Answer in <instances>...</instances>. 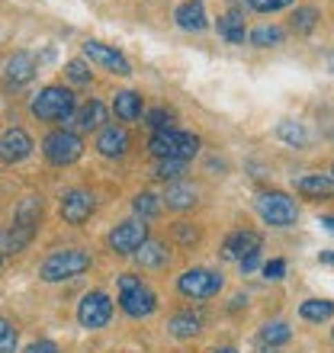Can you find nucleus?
I'll return each mask as SVG.
<instances>
[{
  "label": "nucleus",
  "mask_w": 334,
  "mask_h": 353,
  "mask_svg": "<svg viewBox=\"0 0 334 353\" xmlns=\"http://www.w3.org/2000/svg\"><path fill=\"white\" fill-rule=\"evenodd\" d=\"M151 154L158 161H190L199 151V139H196L193 132H177V129H167V132H155L148 141Z\"/></svg>",
  "instance_id": "nucleus-1"
},
{
  "label": "nucleus",
  "mask_w": 334,
  "mask_h": 353,
  "mask_svg": "<svg viewBox=\"0 0 334 353\" xmlns=\"http://www.w3.org/2000/svg\"><path fill=\"white\" fill-rule=\"evenodd\" d=\"M119 305L129 318H148L151 312L158 308V296H155L139 276L122 273L119 276Z\"/></svg>",
  "instance_id": "nucleus-2"
},
{
  "label": "nucleus",
  "mask_w": 334,
  "mask_h": 353,
  "mask_svg": "<svg viewBox=\"0 0 334 353\" xmlns=\"http://www.w3.org/2000/svg\"><path fill=\"white\" fill-rule=\"evenodd\" d=\"M75 112V93L65 90V87H46L32 100V116L46 122H58V119H71Z\"/></svg>",
  "instance_id": "nucleus-3"
},
{
  "label": "nucleus",
  "mask_w": 334,
  "mask_h": 353,
  "mask_svg": "<svg viewBox=\"0 0 334 353\" xmlns=\"http://www.w3.org/2000/svg\"><path fill=\"white\" fill-rule=\"evenodd\" d=\"M257 212H260V219L267 225H273V228H289V225H296V219H299L296 203H293L286 193H279V190H270V193L257 196Z\"/></svg>",
  "instance_id": "nucleus-4"
},
{
  "label": "nucleus",
  "mask_w": 334,
  "mask_h": 353,
  "mask_svg": "<svg viewBox=\"0 0 334 353\" xmlns=\"http://www.w3.org/2000/svg\"><path fill=\"white\" fill-rule=\"evenodd\" d=\"M84 270H90V257L84 251H55L42 263V279L46 283H61V279H75Z\"/></svg>",
  "instance_id": "nucleus-5"
},
{
  "label": "nucleus",
  "mask_w": 334,
  "mask_h": 353,
  "mask_svg": "<svg viewBox=\"0 0 334 353\" xmlns=\"http://www.w3.org/2000/svg\"><path fill=\"white\" fill-rule=\"evenodd\" d=\"M42 151H46V158L52 161V164L65 168V164H75V161L84 154V141H81V135H75V132L58 129L42 141Z\"/></svg>",
  "instance_id": "nucleus-6"
},
{
  "label": "nucleus",
  "mask_w": 334,
  "mask_h": 353,
  "mask_svg": "<svg viewBox=\"0 0 334 353\" xmlns=\"http://www.w3.org/2000/svg\"><path fill=\"white\" fill-rule=\"evenodd\" d=\"M177 289H180V296L186 299H213L219 289H222V276L213 273V270H186L184 276L177 279Z\"/></svg>",
  "instance_id": "nucleus-7"
},
{
  "label": "nucleus",
  "mask_w": 334,
  "mask_h": 353,
  "mask_svg": "<svg viewBox=\"0 0 334 353\" xmlns=\"http://www.w3.org/2000/svg\"><path fill=\"white\" fill-rule=\"evenodd\" d=\"M110 318H112L110 296H103V292H87V296L81 299V305H77V321H81L84 327L97 331V327H103Z\"/></svg>",
  "instance_id": "nucleus-8"
},
{
  "label": "nucleus",
  "mask_w": 334,
  "mask_h": 353,
  "mask_svg": "<svg viewBox=\"0 0 334 353\" xmlns=\"http://www.w3.org/2000/svg\"><path fill=\"white\" fill-rule=\"evenodd\" d=\"M145 241H148V228H145V222H135V219L116 225L110 232V248L116 254H135Z\"/></svg>",
  "instance_id": "nucleus-9"
},
{
  "label": "nucleus",
  "mask_w": 334,
  "mask_h": 353,
  "mask_svg": "<svg viewBox=\"0 0 334 353\" xmlns=\"http://www.w3.org/2000/svg\"><path fill=\"white\" fill-rule=\"evenodd\" d=\"M84 58H87V61H93V65L106 68V71H112V74H122V77L132 74V68H129V61H126V55H119L116 48L103 46V42H87V46H84Z\"/></svg>",
  "instance_id": "nucleus-10"
},
{
  "label": "nucleus",
  "mask_w": 334,
  "mask_h": 353,
  "mask_svg": "<svg viewBox=\"0 0 334 353\" xmlns=\"http://www.w3.org/2000/svg\"><path fill=\"white\" fill-rule=\"evenodd\" d=\"M254 254H260V234L257 232H235L225 238L222 244V257L225 261H248V257H254Z\"/></svg>",
  "instance_id": "nucleus-11"
},
{
  "label": "nucleus",
  "mask_w": 334,
  "mask_h": 353,
  "mask_svg": "<svg viewBox=\"0 0 334 353\" xmlns=\"http://www.w3.org/2000/svg\"><path fill=\"white\" fill-rule=\"evenodd\" d=\"M93 212V196L84 193V190H71V193L61 196V219L68 225H84Z\"/></svg>",
  "instance_id": "nucleus-12"
},
{
  "label": "nucleus",
  "mask_w": 334,
  "mask_h": 353,
  "mask_svg": "<svg viewBox=\"0 0 334 353\" xmlns=\"http://www.w3.org/2000/svg\"><path fill=\"white\" fill-rule=\"evenodd\" d=\"M32 154V139H29L23 129H7L3 139H0V158L7 164H19Z\"/></svg>",
  "instance_id": "nucleus-13"
},
{
  "label": "nucleus",
  "mask_w": 334,
  "mask_h": 353,
  "mask_svg": "<svg viewBox=\"0 0 334 353\" xmlns=\"http://www.w3.org/2000/svg\"><path fill=\"white\" fill-rule=\"evenodd\" d=\"M97 148H100L103 158H122L126 148H129V135L119 125H106L100 132V139H97Z\"/></svg>",
  "instance_id": "nucleus-14"
},
{
  "label": "nucleus",
  "mask_w": 334,
  "mask_h": 353,
  "mask_svg": "<svg viewBox=\"0 0 334 353\" xmlns=\"http://www.w3.org/2000/svg\"><path fill=\"white\" fill-rule=\"evenodd\" d=\"M296 193L308 196V199H328L334 196V180L331 174H306L296 180Z\"/></svg>",
  "instance_id": "nucleus-15"
},
{
  "label": "nucleus",
  "mask_w": 334,
  "mask_h": 353,
  "mask_svg": "<svg viewBox=\"0 0 334 353\" xmlns=\"http://www.w3.org/2000/svg\"><path fill=\"white\" fill-rule=\"evenodd\" d=\"M32 74H36V58L29 55V52H17V55L7 61V81L13 87H23L32 81Z\"/></svg>",
  "instance_id": "nucleus-16"
},
{
  "label": "nucleus",
  "mask_w": 334,
  "mask_h": 353,
  "mask_svg": "<svg viewBox=\"0 0 334 353\" xmlns=\"http://www.w3.org/2000/svg\"><path fill=\"white\" fill-rule=\"evenodd\" d=\"M174 19H177V26L186 29V32H199V29H206V7L199 0H186V3L177 7Z\"/></svg>",
  "instance_id": "nucleus-17"
},
{
  "label": "nucleus",
  "mask_w": 334,
  "mask_h": 353,
  "mask_svg": "<svg viewBox=\"0 0 334 353\" xmlns=\"http://www.w3.org/2000/svg\"><path fill=\"white\" fill-rule=\"evenodd\" d=\"M167 327H170V334L174 337H196L199 334V327H203V315L199 312H177L170 321H167Z\"/></svg>",
  "instance_id": "nucleus-18"
},
{
  "label": "nucleus",
  "mask_w": 334,
  "mask_h": 353,
  "mask_svg": "<svg viewBox=\"0 0 334 353\" xmlns=\"http://www.w3.org/2000/svg\"><path fill=\"white\" fill-rule=\"evenodd\" d=\"M112 110H116V119L122 122H135L141 116V97L135 90H122L116 93V103H112Z\"/></svg>",
  "instance_id": "nucleus-19"
},
{
  "label": "nucleus",
  "mask_w": 334,
  "mask_h": 353,
  "mask_svg": "<svg viewBox=\"0 0 334 353\" xmlns=\"http://www.w3.org/2000/svg\"><path fill=\"white\" fill-rule=\"evenodd\" d=\"M135 257H139L141 267H148V270H161L170 261V254H167V248L161 241H145L139 251H135Z\"/></svg>",
  "instance_id": "nucleus-20"
},
{
  "label": "nucleus",
  "mask_w": 334,
  "mask_h": 353,
  "mask_svg": "<svg viewBox=\"0 0 334 353\" xmlns=\"http://www.w3.org/2000/svg\"><path fill=\"white\" fill-rule=\"evenodd\" d=\"M32 232L36 228H29V225H13L10 232H3L0 234V251H23L29 241H32Z\"/></svg>",
  "instance_id": "nucleus-21"
},
{
  "label": "nucleus",
  "mask_w": 334,
  "mask_h": 353,
  "mask_svg": "<svg viewBox=\"0 0 334 353\" xmlns=\"http://www.w3.org/2000/svg\"><path fill=\"white\" fill-rule=\"evenodd\" d=\"M164 203L170 209H190V205H196V190L190 183H170L164 193Z\"/></svg>",
  "instance_id": "nucleus-22"
},
{
  "label": "nucleus",
  "mask_w": 334,
  "mask_h": 353,
  "mask_svg": "<svg viewBox=\"0 0 334 353\" xmlns=\"http://www.w3.org/2000/svg\"><path fill=\"white\" fill-rule=\"evenodd\" d=\"M103 122H106V106L93 100V103H87V106L81 110V116L75 119V125L77 129H84V132H90V129H100Z\"/></svg>",
  "instance_id": "nucleus-23"
},
{
  "label": "nucleus",
  "mask_w": 334,
  "mask_h": 353,
  "mask_svg": "<svg viewBox=\"0 0 334 353\" xmlns=\"http://www.w3.org/2000/svg\"><path fill=\"white\" fill-rule=\"evenodd\" d=\"M219 36L225 39V42H232V46H238V42H244V19L238 17V13H225L222 19H219Z\"/></svg>",
  "instance_id": "nucleus-24"
},
{
  "label": "nucleus",
  "mask_w": 334,
  "mask_h": 353,
  "mask_svg": "<svg viewBox=\"0 0 334 353\" xmlns=\"http://www.w3.org/2000/svg\"><path fill=\"white\" fill-rule=\"evenodd\" d=\"M299 315L306 318V321H328L334 315V302H328V299H308V302L299 305Z\"/></svg>",
  "instance_id": "nucleus-25"
},
{
  "label": "nucleus",
  "mask_w": 334,
  "mask_h": 353,
  "mask_svg": "<svg viewBox=\"0 0 334 353\" xmlns=\"http://www.w3.org/2000/svg\"><path fill=\"white\" fill-rule=\"evenodd\" d=\"M318 19H322V13H318L315 7H299L296 13H293V32H299V36H306V32H312V29L318 26Z\"/></svg>",
  "instance_id": "nucleus-26"
},
{
  "label": "nucleus",
  "mask_w": 334,
  "mask_h": 353,
  "mask_svg": "<svg viewBox=\"0 0 334 353\" xmlns=\"http://www.w3.org/2000/svg\"><path fill=\"white\" fill-rule=\"evenodd\" d=\"M39 215H42V203H39L36 196H26L17 209V225H29V228H36L39 225Z\"/></svg>",
  "instance_id": "nucleus-27"
},
{
  "label": "nucleus",
  "mask_w": 334,
  "mask_h": 353,
  "mask_svg": "<svg viewBox=\"0 0 334 353\" xmlns=\"http://www.w3.org/2000/svg\"><path fill=\"white\" fill-rule=\"evenodd\" d=\"M283 29L279 26H260V29H254L250 32V46H257V48H270V46H279L283 42Z\"/></svg>",
  "instance_id": "nucleus-28"
},
{
  "label": "nucleus",
  "mask_w": 334,
  "mask_h": 353,
  "mask_svg": "<svg viewBox=\"0 0 334 353\" xmlns=\"http://www.w3.org/2000/svg\"><path fill=\"white\" fill-rule=\"evenodd\" d=\"M289 337H293V331H289V325H283V321H273V325H267L264 331H260V344H286Z\"/></svg>",
  "instance_id": "nucleus-29"
},
{
  "label": "nucleus",
  "mask_w": 334,
  "mask_h": 353,
  "mask_svg": "<svg viewBox=\"0 0 334 353\" xmlns=\"http://www.w3.org/2000/svg\"><path fill=\"white\" fill-rule=\"evenodd\" d=\"M277 135L283 141H289V145H306V129H302V125H299V122H293V119H283L277 125Z\"/></svg>",
  "instance_id": "nucleus-30"
},
{
  "label": "nucleus",
  "mask_w": 334,
  "mask_h": 353,
  "mask_svg": "<svg viewBox=\"0 0 334 353\" xmlns=\"http://www.w3.org/2000/svg\"><path fill=\"white\" fill-rule=\"evenodd\" d=\"M132 205H135V212H139L141 219H151V215H158V209H161V203H158V196L155 193H139Z\"/></svg>",
  "instance_id": "nucleus-31"
},
{
  "label": "nucleus",
  "mask_w": 334,
  "mask_h": 353,
  "mask_svg": "<svg viewBox=\"0 0 334 353\" xmlns=\"http://www.w3.org/2000/svg\"><path fill=\"white\" fill-rule=\"evenodd\" d=\"M180 174H184V161H158V168H155V176L158 180H180Z\"/></svg>",
  "instance_id": "nucleus-32"
},
{
  "label": "nucleus",
  "mask_w": 334,
  "mask_h": 353,
  "mask_svg": "<svg viewBox=\"0 0 334 353\" xmlns=\"http://www.w3.org/2000/svg\"><path fill=\"white\" fill-rule=\"evenodd\" d=\"M0 353H17V327L0 318Z\"/></svg>",
  "instance_id": "nucleus-33"
},
{
  "label": "nucleus",
  "mask_w": 334,
  "mask_h": 353,
  "mask_svg": "<svg viewBox=\"0 0 334 353\" xmlns=\"http://www.w3.org/2000/svg\"><path fill=\"white\" fill-rule=\"evenodd\" d=\"M148 125H151L155 132L174 129V112H167V110H151V112H148Z\"/></svg>",
  "instance_id": "nucleus-34"
},
{
  "label": "nucleus",
  "mask_w": 334,
  "mask_h": 353,
  "mask_svg": "<svg viewBox=\"0 0 334 353\" xmlns=\"http://www.w3.org/2000/svg\"><path fill=\"white\" fill-rule=\"evenodd\" d=\"M68 77L75 81V84H90V68L84 65V61H68Z\"/></svg>",
  "instance_id": "nucleus-35"
},
{
  "label": "nucleus",
  "mask_w": 334,
  "mask_h": 353,
  "mask_svg": "<svg viewBox=\"0 0 334 353\" xmlns=\"http://www.w3.org/2000/svg\"><path fill=\"white\" fill-rule=\"evenodd\" d=\"M293 0H248L250 10H257V13H277V10L289 7Z\"/></svg>",
  "instance_id": "nucleus-36"
},
{
  "label": "nucleus",
  "mask_w": 334,
  "mask_h": 353,
  "mask_svg": "<svg viewBox=\"0 0 334 353\" xmlns=\"http://www.w3.org/2000/svg\"><path fill=\"white\" fill-rule=\"evenodd\" d=\"M283 273H286V261H270L264 267V276L267 279H283Z\"/></svg>",
  "instance_id": "nucleus-37"
},
{
  "label": "nucleus",
  "mask_w": 334,
  "mask_h": 353,
  "mask_svg": "<svg viewBox=\"0 0 334 353\" xmlns=\"http://www.w3.org/2000/svg\"><path fill=\"white\" fill-rule=\"evenodd\" d=\"M26 353H58V347L52 341H36V344H29Z\"/></svg>",
  "instance_id": "nucleus-38"
},
{
  "label": "nucleus",
  "mask_w": 334,
  "mask_h": 353,
  "mask_svg": "<svg viewBox=\"0 0 334 353\" xmlns=\"http://www.w3.org/2000/svg\"><path fill=\"white\" fill-rule=\"evenodd\" d=\"M257 261H260V254H254V257H248V261H242V270H244V273H250V270L257 267Z\"/></svg>",
  "instance_id": "nucleus-39"
},
{
  "label": "nucleus",
  "mask_w": 334,
  "mask_h": 353,
  "mask_svg": "<svg viewBox=\"0 0 334 353\" xmlns=\"http://www.w3.org/2000/svg\"><path fill=\"white\" fill-rule=\"evenodd\" d=\"M177 234H180V241H196V232H190V228H177Z\"/></svg>",
  "instance_id": "nucleus-40"
},
{
  "label": "nucleus",
  "mask_w": 334,
  "mask_h": 353,
  "mask_svg": "<svg viewBox=\"0 0 334 353\" xmlns=\"http://www.w3.org/2000/svg\"><path fill=\"white\" fill-rule=\"evenodd\" d=\"M322 225H325L328 232H331V234H334V215H325V219H322Z\"/></svg>",
  "instance_id": "nucleus-41"
},
{
  "label": "nucleus",
  "mask_w": 334,
  "mask_h": 353,
  "mask_svg": "<svg viewBox=\"0 0 334 353\" xmlns=\"http://www.w3.org/2000/svg\"><path fill=\"white\" fill-rule=\"evenodd\" d=\"M322 261H325V263H334V254H331V251H325V254H322Z\"/></svg>",
  "instance_id": "nucleus-42"
},
{
  "label": "nucleus",
  "mask_w": 334,
  "mask_h": 353,
  "mask_svg": "<svg viewBox=\"0 0 334 353\" xmlns=\"http://www.w3.org/2000/svg\"><path fill=\"white\" fill-rule=\"evenodd\" d=\"M213 353H238V350H232V347H222V350H213Z\"/></svg>",
  "instance_id": "nucleus-43"
},
{
  "label": "nucleus",
  "mask_w": 334,
  "mask_h": 353,
  "mask_svg": "<svg viewBox=\"0 0 334 353\" xmlns=\"http://www.w3.org/2000/svg\"><path fill=\"white\" fill-rule=\"evenodd\" d=\"M331 180H334V168H331Z\"/></svg>",
  "instance_id": "nucleus-44"
},
{
  "label": "nucleus",
  "mask_w": 334,
  "mask_h": 353,
  "mask_svg": "<svg viewBox=\"0 0 334 353\" xmlns=\"http://www.w3.org/2000/svg\"><path fill=\"white\" fill-rule=\"evenodd\" d=\"M331 334H334V331H331Z\"/></svg>",
  "instance_id": "nucleus-45"
}]
</instances>
